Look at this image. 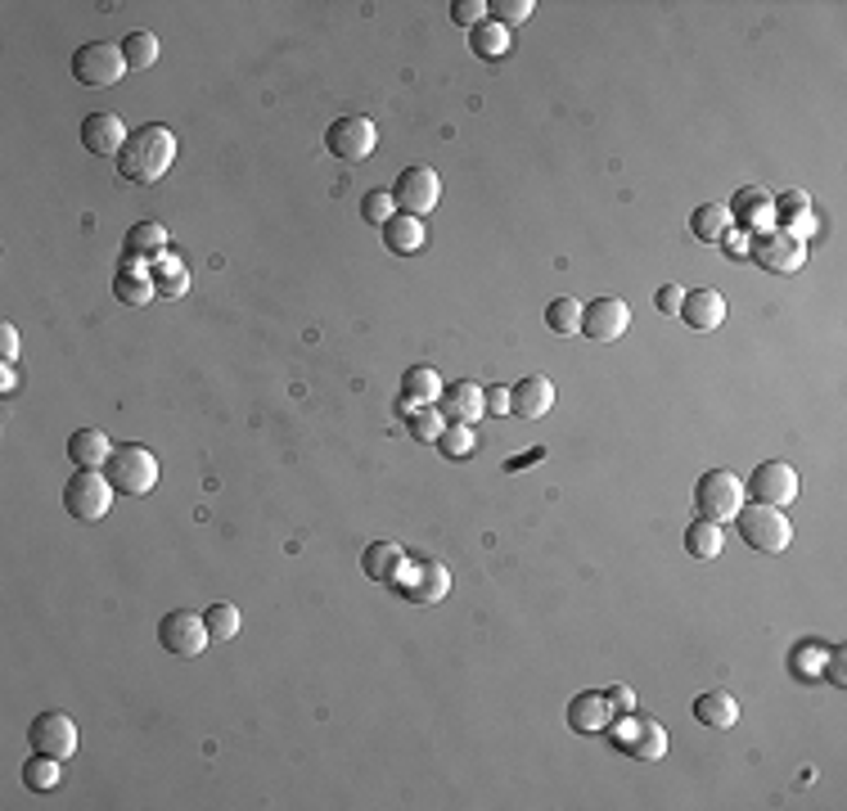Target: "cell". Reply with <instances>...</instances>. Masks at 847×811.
Instances as JSON below:
<instances>
[{
  "instance_id": "6da1fadb",
  "label": "cell",
  "mask_w": 847,
  "mask_h": 811,
  "mask_svg": "<svg viewBox=\"0 0 847 811\" xmlns=\"http://www.w3.org/2000/svg\"><path fill=\"white\" fill-rule=\"evenodd\" d=\"M176 163V136L158 122H144L127 136L122 154H118V176L131 180V186H154L163 180Z\"/></svg>"
},
{
  "instance_id": "7a4b0ae2",
  "label": "cell",
  "mask_w": 847,
  "mask_h": 811,
  "mask_svg": "<svg viewBox=\"0 0 847 811\" xmlns=\"http://www.w3.org/2000/svg\"><path fill=\"white\" fill-rule=\"evenodd\" d=\"M104 478L122 496H150L154 483H158V460H154L150 447L127 442V447H114V456H108V465H104Z\"/></svg>"
},
{
  "instance_id": "3957f363",
  "label": "cell",
  "mask_w": 847,
  "mask_h": 811,
  "mask_svg": "<svg viewBox=\"0 0 847 811\" xmlns=\"http://www.w3.org/2000/svg\"><path fill=\"white\" fill-rule=\"evenodd\" d=\"M734 524H740V537L749 541V550H762V555H785L789 541H793V528L789 519L776 509V505H744L734 514Z\"/></svg>"
},
{
  "instance_id": "277c9868",
  "label": "cell",
  "mask_w": 847,
  "mask_h": 811,
  "mask_svg": "<svg viewBox=\"0 0 847 811\" xmlns=\"http://www.w3.org/2000/svg\"><path fill=\"white\" fill-rule=\"evenodd\" d=\"M744 501H749L744 478H734L730 469H708L704 478H698V487H694V509L704 514V519H713V524L734 519V514L744 509Z\"/></svg>"
},
{
  "instance_id": "5b68a950",
  "label": "cell",
  "mask_w": 847,
  "mask_h": 811,
  "mask_svg": "<svg viewBox=\"0 0 847 811\" xmlns=\"http://www.w3.org/2000/svg\"><path fill=\"white\" fill-rule=\"evenodd\" d=\"M108 505H114V483L104 478V469H78L63 483V509L78 524H99Z\"/></svg>"
},
{
  "instance_id": "8992f818",
  "label": "cell",
  "mask_w": 847,
  "mask_h": 811,
  "mask_svg": "<svg viewBox=\"0 0 847 811\" xmlns=\"http://www.w3.org/2000/svg\"><path fill=\"white\" fill-rule=\"evenodd\" d=\"M72 78L82 86H118L127 78V59H122V46H108V42H86L72 50Z\"/></svg>"
},
{
  "instance_id": "52a82bcc",
  "label": "cell",
  "mask_w": 847,
  "mask_h": 811,
  "mask_svg": "<svg viewBox=\"0 0 847 811\" xmlns=\"http://www.w3.org/2000/svg\"><path fill=\"white\" fill-rule=\"evenodd\" d=\"M212 632H208V618L195 613V609H172L163 622H158V645L172 654V658H199L208 649Z\"/></svg>"
},
{
  "instance_id": "ba28073f",
  "label": "cell",
  "mask_w": 847,
  "mask_h": 811,
  "mask_svg": "<svg viewBox=\"0 0 847 811\" xmlns=\"http://www.w3.org/2000/svg\"><path fill=\"white\" fill-rule=\"evenodd\" d=\"M375 144H379V131L375 122L365 118V114H348V118H334L325 131V150L343 158V163H361V158H370L375 154Z\"/></svg>"
},
{
  "instance_id": "9c48e42d",
  "label": "cell",
  "mask_w": 847,
  "mask_h": 811,
  "mask_svg": "<svg viewBox=\"0 0 847 811\" xmlns=\"http://www.w3.org/2000/svg\"><path fill=\"white\" fill-rule=\"evenodd\" d=\"M392 203H397V212H411V216H428L433 208H437V199H442V180H437V172L433 167H424V163H415V167H407L397 180H392Z\"/></svg>"
},
{
  "instance_id": "30bf717a",
  "label": "cell",
  "mask_w": 847,
  "mask_h": 811,
  "mask_svg": "<svg viewBox=\"0 0 847 811\" xmlns=\"http://www.w3.org/2000/svg\"><path fill=\"white\" fill-rule=\"evenodd\" d=\"M27 744H32V753H46V757L68 762L72 753H78V726H72L68 713H42V717H32V726H27Z\"/></svg>"
},
{
  "instance_id": "8fae6325",
  "label": "cell",
  "mask_w": 847,
  "mask_h": 811,
  "mask_svg": "<svg viewBox=\"0 0 847 811\" xmlns=\"http://www.w3.org/2000/svg\"><path fill=\"white\" fill-rule=\"evenodd\" d=\"M744 492H753L757 505H776V509H785V505L798 501V473H793V465H785V460H766V465H757V469L749 473V487H744Z\"/></svg>"
},
{
  "instance_id": "7c38bea8",
  "label": "cell",
  "mask_w": 847,
  "mask_h": 811,
  "mask_svg": "<svg viewBox=\"0 0 847 811\" xmlns=\"http://www.w3.org/2000/svg\"><path fill=\"white\" fill-rule=\"evenodd\" d=\"M802 239H793V235H785V231H766V235H753L749 239V257L762 267V271H770V275H789V271H798L802 267Z\"/></svg>"
},
{
  "instance_id": "4fadbf2b",
  "label": "cell",
  "mask_w": 847,
  "mask_h": 811,
  "mask_svg": "<svg viewBox=\"0 0 847 811\" xmlns=\"http://www.w3.org/2000/svg\"><path fill=\"white\" fill-rule=\"evenodd\" d=\"M627 325H632V307L613 298V293H604V298H596L591 307H581V334L586 339H596V343H613L627 334Z\"/></svg>"
},
{
  "instance_id": "5bb4252c",
  "label": "cell",
  "mask_w": 847,
  "mask_h": 811,
  "mask_svg": "<svg viewBox=\"0 0 847 811\" xmlns=\"http://www.w3.org/2000/svg\"><path fill=\"white\" fill-rule=\"evenodd\" d=\"M401 596H407L411 604H437L442 596L451 591V573L442 568L437 560H420V564H411L407 573H401Z\"/></svg>"
},
{
  "instance_id": "9a60e30c",
  "label": "cell",
  "mask_w": 847,
  "mask_h": 811,
  "mask_svg": "<svg viewBox=\"0 0 847 811\" xmlns=\"http://www.w3.org/2000/svg\"><path fill=\"white\" fill-rule=\"evenodd\" d=\"M127 122L118 114H86L82 118V144L86 154H99V158H118L122 144H127Z\"/></svg>"
},
{
  "instance_id": "2e32d148",
  "label": "cell",
  "mask_w": 847,
  "mask_h": 811,
  "mask_svg": "<svg viewBox=\"0 0 847 811\" xmlns=\"http://www.w3.org/2000/svg\"><path fill=\"white\" fill-rule=\"evenodd\" d=\"M617 740H622V749H627L632 757H640V762H658L662 753H668V730H662V721H654V717L622 721Z\"/></svg>"
},
{
  "instance_id": "e0dca14e",
  "label": "cell",
  "mask_w": 847,
  "mask_h": 811,
  "mask_svg": "<svg viewBox=\"0 0 847 811\" xmlns=\"http://www.w3.org/2000/svg\"><path fill=\"white\" fill-rule=\"evenodd\" d=\"M437 411H442V420H447V424H473L478 415H487V392L478 384H469V379H460L451 388H442Z\"/></svg>"
},
{
  "instance_id": "ac0fdd59",
  "label": "cell",
  "mask_w": 847,
  "mask_h": 811,
  "mask_svg": "<svg viewBox=\"0 0 847 811\" xmlns=\"http://www.w3.org/2000/svg\"><path fill=\"white\" fill-rule=\"evenodd\" d=\"M568 726L577 734H604L613 726V704H609V694L600 690H581L573 704H568Z\"/></svg>"
},
{
  "instance_id": "d6986e66",
  "label": "cell",
  "mask_w": 847,
  "mask_h": 811,
  "mask_svg": "<svg viewBox=\"0 0 847 811\" xmlns=\"http://www.w3.org/2000/svg\"><path fill=\"white\" fill-rule=\"evenodd\" d=\"M550 405H555V384L545 375H528L509 388V415H519V420H541Z\"/></svg>"
},
{
  "instance_id": "ffe728a7",
  "label": "cell",
  "mask_w": 847,
  "mask_h": 811,
  "mask_svg": "<svg viewBox=\"0 0 847 811\" xmlns=\"http://www.w3.org/2000/svg\"><path fill=\"white\" fill-rule=\"evenodd\" d=\"M681 320L694 329V334H713V329H721V320H726V298L717 289H694L681 303Z\"/></svg>"
},
{
  "instance_id": "44dd1931",
  "label": "cell",
  "mask_w": 847,
  "mask_h": 811,
  "mask_svg": "<svg viewBox=\"0 0 847 811\" xmlns=\"http://www.w3.org/2000/svg\"><path fill=\"white\" fill-rule=\"evenodd\" d=\"M361 568H365V577L379 581V586H397V581H401V573L411 568V560H407V550H401V545H392V541H375V545H365Z\"/></svg>"
},
{
  "instance_id": "7402d4cb",
  "label": "cell",
  "mask_w": 847,
  "mask_h": 811,
  "mask_svg": "<svg viewBox=\"0 0 847 811\" xmlns=\"http://www.w3.org/2000/svg\"><path fill=\"white\" fill-rule=\"evenodd\" d=\"M163 252H167V231L158 226V221H136V226L127 231V239H122V262L127 267L158 262Z\"/></svg>"
},
{
  "instance_id": "603a6c76",
  "label": "cell",
  "mask_w": 847,
  "mask_h": 811,
  "mask_svg": "<svg viewBox=\"0 0 847 811\" xmlns=\"http://www.w3.org/2000/svg\"><path fill=\"white\" fill-rule=\"evenodd\" d=\"M726 212H734V216H740V221H744V226H749L753 235H766L770 226H776V199H770V195H762V190H753V186L734 195V203H730Z\"/></svg>"
},
{
  "instance_id": "cb8c5ba5",
  "label": "cell",
  "mask_w": 847,
  "mask_h": 811,
  "mask_svg": "<svg viewBox=\"0 0 847 811\" xmlns=\"http://www.w3.org/2000/svg\"><path fill=\"white\" fill-rule=\"evenodd\" d=\"M424 239H428L424 216H411V212H392V216H388V226H384V244H388V252L411 257V252H420V248H424Z\"/></svg>"
},
{
  "instance_id": "d4e9b609",
  "label": "cell",
  "mask_w": 847,
  "mask_h": 811,
  "mask_svg": "<svg viewBox=\"0 0 847 811\" xmlns=\"http://www.w3.org/2000/svg\"><path fill=\"white\" fill-rule=\"evenodd\" d=\"M108 456H114V442H108L99 428H78L68 437V460L78 469H104Z\"/></svg>"
},
{
  "instance_id": "484cf974",
  "label": "cell",
  "mask_w": 847,
  "mask_h": 811,
  "mask_svg": "<svg viewBox=\"0 0 847 811\" xmlns=\"http://www.w3.org/2000/svg\"><path fill=\"white\" fill-rule=\"evenodd\" d=\"M694 721L713 726V730H730L740 721V704H734V694H726V690H708V694L694 698Z\"/></svg>"
},
{
  "instance_id": "4316f807",
  "label": "cell",
  "mask_w": 847,
  "mask_h": 811,
  "mask_svg": "<svg viewBox=\"0 0 847 811\" xmlns=\"http://www.w3.org/2000/svg\"><path fill=\"white\" fill-rule=\"evenodd\" d=\"M442 397V379L433 365H411L407 375H401V405L407 411H420V405H433Z\"/></svg>"
},
{
  "instance_id": "83f0119b",
  "label": "cell",
  "mask_w": 847,
  "mask_h": 811,
  "mask_svg": "<svg viewBox=\"0 0 847 811\" xmlns=\"http://www.w3.org/2000/svg\"><path fill=\"white\" fill-rule=\"evenodd\" d=\"M150 275H154V293H158V298H186L190 271H186V262H180L176 252H163Z\"/></svg>"
},
{
  "instance_id": "f1b7e54d",
  "label": "cell",
  "mask_w": 847,
  "mask_h": 811,
  "mask_svg": "<svg viewBox=\"0 0 847 811\" xmlns=\"http://www.w3.org/2000/svg\"><path fill=\"white\" fill-rule=\"evenodd\" d=\"M114 298H118L122 307H144V303L154 298V275L140 271V267H122V271L114 275Z\"/></svg>"
},
{
  "instance_id": "f546056e",
  "label": "cell",
  "mask_w": 847,
  "mask_h": 811,
  "mask_svg": "<svg viewBox=\"0 0 847 811\" xmlns=\"http://www.w3.org/2000/svg\"><path fill=\"white\" fill-rule=\"evenodd\" d=\"M726 226H730V212L721 203H698L694 216H690V235L698 244H721L726 239Z\"/></svg>"
},
{
  "instance_id": "4dcf8cb0",
  "label": "cell",
  "mask_w": 847,
  "mask_h": 811,
  "mask_svg": "<svg viewBox=\"0 0 847 811\" xmlns=\"http://www.w3.org/2000/svg\"><path fill=\"white\" fill-rule=\"evenodd\" d=\"M469 46H473L478 59H501V55H509V27H501V23L487 14L478 27H469Z\"/></svg>"
},
{
  "instance_id": "1f68e13d",
  "label": "cell",
  "mask_w": 847,
  "mask_h": 811,
  "mask_svg": "<svg viewBox=\"0 0 847 811\" xmlns=\"http://www.w3.org/2000/svg\"><path fill=\"white\" fill-rule=\"evenodd\" d=\"M59 780H63V762H59V757L32 753V757L23 762V785H27V789H36V794H50Z\"/></svg>"
},
{
  "instance_id": "d6a6232c",
  "label": "cell",
  "mask_w": 847,
  "mask_h": 811,
  "mask_svg": "<svg viewBox=\"0 0 847 811\" xmlns=\"http://www.w3.org/2000/svg\"><path fill=\"white\" fill-rule=\"evenodd\" d=\"M685 550L694 560H717L721 555V524H713V519H694L690 528H685Z\"/></svg>"
},
{
  "instance_id": "836d02e7",
  "label": "cell",
  "mask_w": 847,
  "mask_h": 811,
  "mask_svg": "<svg viewBox=\"0 0 847 811\" xmlns=\"http://www.w3.org/2000/svg\"><path fill=\"white\" fill-rule=\"evenodd\" d=\"M545 329H550V334H560V339L581 334V303H577V298H550V307H545Z\"/></svg>"
},
{
  "instance_id": "e575fe53",
  "label": "cell",
  "mask_w": 847,
  "mask_h": 811,
  "mask_svg": "<svg viewBox=\"0 0 847 811\" xmlns=\"http://www.w3.org/2000/svg\"><path fill=\"white\" fill-rule=\"evenodd\" d=\"M122 59H127V68H136V72L154 68V63H158V36H154V32H127V36H122Z\"/></svg>"
},
{
  "instance_id": "d590c367",
  "label": "cell",
  "mask_w": 847,
  "mask_h": 811,
  "mask_svg": "<svg viewBox=\"0 0 847 811\" xmlns=\"http://www.w3.org/2000/svg\"><path fill=\"white\" fill-rule=\"evenodd\" d=\"M437 447H442V456H447V460H469L473 447H478V437H473L469 424H442Z\"/></svg>"
},
{
  "instance_id": "8d00e7d4",
  "label": "cell",
  "mask_w": 847,
  "mask_h": 811,
  "mask_svg": "<svg viewBox=\"0 0 847 811\" xmlns=\"http://www.w3.org/2000/svg\"><path fill=\"white\" fill-rule=\"evenodd\" d=\"M208 632H212V640H235L239 636V626H244V613L235 609V604H208Z\"/></svg>"
},
{
  "instance_id": "74e56055",
  "label": "cell",
  "mask_w": 847,
  "mask_h": 811,
  "mask_svg": "<svg viewBox=\"0 0 847 811\" xmlns=\"http://www.w3.org/2000/svg\"><path fill=\"white\" fill-rule=\"evenodd\" d=\"M392 212H397V203H392L388 190H365V195H361V216L370 221V226H388Z\"/></svg>"
},
{
  "instance_id": "f35d334b",
  "label": "cell",
  "mask_w": 847,
  "mask_h": 811,
  "mask_svg": "<svg viewBox=\"0 0 847 811\" xmlns=\"http://www.w3.org/2000/svg\"><path fill=\"white\" fill-rule=\"evenodd\" d=\"M487 10H496L492 19L501 23V27H514V23H528L532 19V0H496V5H487Z\"/></svg>"
},
{
  "instance_id": "ab89813d",
  "label": "cell",
  "mask_w": 847,
  "mask_h": 811,
  "mask_svg": "<svg viewBox=\"0 0 847 811\" xmlns=\"http://www.w3.org/2000/svg\"><path fill=\"white\" fill-rule=\"evenodd\" d=\"M451 19H456V27H478L487 19V5H483V0H456Z\"/></svg>"
},
{
  "instance_id": "60d3db41",
  "label": "cell",
  "mask_w": 847,
  "mask_h": 811,
  "mask_svg": "<svg viewBox=\"0 0 847 811\" xmlns=\"http://www.w3.org/2000/svg\"><path fill=\"white\" fill-rule=\"evenodd\" d=\"M681 303H685V289H681V284H662V289L654 293V307H658L662 316H677Z\"/></svg>"
},
{
  "instance_id": "b9f144b4",
  "label": "cell",
  "mask_w": 847,
  "mask_h": 811,
  "mask_svg": "<svg viewBox=\"0 0 847 811\" xmlns=\"http://www.w3.org/2000/svg\"><path fill=\"white\" fill-rule=\"evenodd\" d=\"M411 433L424 437V442H437V433H442V411H428V405H424V415L411 420Z\"/></svg>"
},
{
  "instance_id": "7bdbcfd3",
  "label": "cell",
  "mask_w": 847,
  "mask_h": 811,
  "mask_svg": "<svg viewBox=\"0 0 847 811\" xmlns=\"http://www.w3.org/2000/svg\"><path fill=\"white\" fill-rule=\"evenodd\" d=\"M0 356H5V365H14V356H19V329L10 320L0 325Z\"/></svg>"
},
{
  "instance_id": "ee69618b",
  "label": "cell",
  "mask_w": 847,
  "mask_h": 811,
  "mask_svg": "<svg viewBox=\"0 0 847 811\" xmlns=\"http://www.w3.org/2000/svg\"><path fill=\"white\" fill-rule=\"evenodd\" d=\"M776 212H785V221H793V216H802L807 212V195H785V199H776Z\"/></svg>"
},
{
  "instance_id": "f6af8a7d",
  "label": "cell",
  "mask_w": 847,
  "mask_h": 811,
  "mask_svg": "<svg viewBox=\"0 0 847 811\" xmlns=\"http://www.w3.org/2000/svg\"><path fill=\"white\" fill-rule=\"evenodd\" d=\"M843 658H847L843 649H834V654H830V668H825V672H830V681H834V685H847V662H843Z\"/></svg>"
},
{
  "instance_id": "bcb514c9",
  "label": "cell",
  "mask_w": 847,
  "mask_h": 811,
  "mask_svg": "<svg viewBox=\"0 0 847 811\" xmlns=\"http://www.w3.org/2000/svg\"><path fill=\"white\" fill-rule=\"evenodd\" d=\"M487 411L509 415V388H492V392H487Z\"/></svg>"
},
{
  "instance_id": "7dc6e473",
  "label": "cell",
  "mask_w": 847,
  "mask_h": 811,
  "mask_svg": "<svg viewBox=\"0 0 847 811\" xmlns=\"http://www.w3.org/2000/svg\"><path fill=\"white\" fill-rule=\"evenodd\" d=\"M609 704H613V708H632V690H627V685H613V690H609Z\"/></svg>"
},
{
  "instance_id": "c3c4849f",
  "label": "cell",
  "mask_w": 847,
  "mask_h": 811,
  "mask_svg": "<svg viewBox=\"0 0 847 811\" xmlns=\"http://www.w3.org/2000/svg\"><path fill=\"white\" fill-rule=\"evenodd\" d=\"M0 392H14V365H5V371H0Z\"/></svg>"
},
{
  "instance_id": "681fc988",
  "label": "cell",
  "mask_w": 847,
  "mask_h": 811,
  "mask_svg": "<svg viewBox=\"0 0 847 811\" xmlns=\"http://www.w3.org/2000/svg\"><path fill=\"white\" fill-rule=\"evenodd\" d=\"M532 460H541V451H528V456H519V460H509V469H519V465H532Z\"/></svg>"
}]
</instances>
